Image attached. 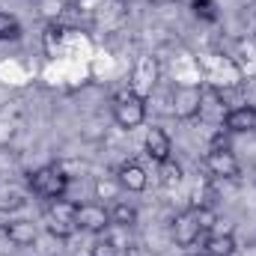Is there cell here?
Returning a JSON list of instances; mask_svg holds the SVG:
<instances>
[{"instance_id": "cell-17", "label": "cell", "mask_w": 256, "mask_h": 256, "mask_svg": "<svg viewBox=\"0 0 256 256\" xmlns=\"http://www.w3.org/2000/svg\"><path fill=\"white\" fill-rule=\"evenodd\" d=\"M92 256H128V248L122 242H116V238L110 236V230H108L104 238L92 244Z\"/></svg>"}, {"instance_id": "cell-15", "label": "cell", "mask_w": 256, "mask_h": 256, "mask_svg": "<svg viewBox=\"0 0 256 256\" xmlns=\"http://www.w3.org/2000/svg\"><path fill=\"white\" fill-rule=\"evenodd\" d=\"M110 224H114V226H122V230H131V226L137 224V208H134L131 202L116 200L114 208H110Z\"/></svg>"}, {"instance_id": "cell-8", "label": "cell", "mask_w": 256, "mask_h": 256, "mask_svg": "<svg viewBox=\"0 0 256 256\" xmlns=\"http://www.w3.org/2000/svg\"><path fill=\"white\" fill-rule=\"evenodd\" d=\"M200 236H202V230H200V220H196L194 208H185V212H179L173 218V238H176V244L194 248L200 242Z\"/></svg>"}, {"instance_id": "cell-12", "label": "cell", "mask_w": 256, "mask_h": 256, "mask_svg": "<svg viewBox=\"0 0 256 256\" xmlns=\"http://www.w3.org/2000/svg\"><path fill=\"white\" fill-rule=\"evenodd\" d=\"M3 236H6V242L15 244V248H30V244L39 238V230H36L33 220H9V224L3 226Z\"/></svg>"}, {"instance_id": "cell-19", "label": "cell", "mask_w": 256, "mask_h": 256, "mask_svg": "<svg viewBox=\"0 0 256 256\" xmlns=\"http://www.w3.org/2000/svg\"><path fill=\"white\" fill-rule=\"evenodd\" d=\"M18 36H21L18 18L9 15V12H0V42H12V39H18Z\"/></svg>"}, {"instance_id": "cell-9", "label": "cell", "mask_w": 256, "mask_h": 256, "mask_svg": "<svg viewBox=\"0 0 256 256\" xmlns=\"http://www.w3.org/2000/svg\"><path fill=\"white\" fill-rule=\"evenodd\" d=\"M143 149H146V155H149L155 164H161V161L173 158V140H170V134H167L164 128H158V126H152L149 131H146Z\"/></svg>"}, {"instance_id": "cell-3", "label": "cell", "mask_w": 256, "mask_h": 256, "mask_svg": "<svg viewBox=\"0 0 256 256\" xmlns=\"http://www.w3.org/2000/svg\"><path fill=\"white\" fill-rule=\"evenodd\" d=\"M78 206L68 200H51V206L45 208V226L54 238H72L78 232V220H74Z\"/></svg>"}, {"instance_id": "cell-20", "label": "cell", "mask_w": 256, "mask_h": 256, "mask_svg": "<svg viewBox=\"0 0 256 256\" xmlns=\"http://www.w3.org/2000/svg\"><path fill=\"white\" fill-rule=\"evenodd\" d=\"M194 214H196V220H200V230L208 236V232H212V226L218 224V212H214L212 206H196V208H194Z\"/></svg>"}, {"instance_id": "cell-22", "label": "cell", "mask_w": 256, "mask_h": 256, "mask_svg": "<svg viewBox=\"0 0 256 256\" xmlns=\"http://www.w3.org/2000/svg\"><path fill=\"white\" fill-rule=\"evenodd\" d=\"M185 256H196V254H185Z\"/></svg>"}, {"instance_id": "cell-5", "label": "cell", "mask_w": 256, "mask_h": 256, "mask_svg": "<svg viewBox=\"0 0 256 256\" xmlns=\"http://www.w3.org/2000/svg\"><path fill=\"white\" fill-rule=\"evenodd\" d=\"M78 230L92 232V236H104L114 224H110V208H104V202H80L74 212Z\"/></svg>"}, {"instance_id": "cell-10", "label": "cell", "mask_w": 256, "mask_h": 256, "mask_svg": "<svg viewBox=\"0 0 256 256\" xmlns=\"http://www.w3.org/2000/svg\"><path fill=\"white\" fill-rule=\"evenodd\" d=\"M224 128H226L230 134H254L256 131V108L254 104H242V108L226 110Z\"/></svg>"}, {"instance_id": "cell-14", "label": "cell", "mask_w": 256, "mask_h": 256, "mask_svg": "<svg viewBox=\"0 0 256 256\" xmlns=\"http://www.w3.org/2000/svg\"><path fill=\"white\" fill-rule=\"evenodd\" d=\"M236 254V236H206L200 256H232Z\"/></svg>"}, {"instance_id": "cell-1", "label": "cell", "mask_w": 256, "mask_h": 256, "mask_svg": "<svg viewBox=\"0 0 256 256\" xmlns=\"http://www.w3.org/2000/svg\"><path fill=\"white\" fill-rule=\"evenodd\" d=\"M27 185L30 191L42 200H63L68 191V176H66L63 167L57 164H48V167H39L27 176Z\"/></svg>"}, {"instance_id": "cell-2", "label": "cell", "mask_w": 256, "mask_h": 256, "mask_svg": "<svg viewBox=\"0 0 256 256\" xmlns=\"http://www.w3.org/2000/svg\"><path fill=\"white\" fill-rule=\"evenodd\" d=\"M110 108H114V120H116V126L126 128V131L140 128L143 126V120H146V98L137 96L134 90H122V92H116Z\"/></svg>"}, {"instance_id": "cell-13", "label": "cell", "mask_w": 256, "mask_h": 256, "mask_svg": "<svg viewBox=\"0 0 256 256\" xmlns=\"http://www.w3.org/2000/svg\"><path fill=\"white\" fill-rule=\"evenodd\" d=\"M27 206V191L18 188L15 182H0V212H18Z\"/></svg>"}, {"instance_id": "cell-18", "label": "cell", "mask_w": 256, "mask_h": 256, "mask_svg": "<svg viewBox=\"0 0 256 256\" xmlns=\"http://www.w3.org/2000/svg\"><path fill=\"white\" fill-rule=\"evenodd\" d=\"M120 194H122V185L116 182V176H104V179L96 182V196L98 200H120Z\"/></svg>"}, {"instance_id": "cell-6", "label": "cell", "mask_w": 256, "mask_h": 256, "mask_svg": "<svg viewBox=\"0 0 256 256\" xmlns=\"http://www.w3.org/2000/svg\"><path fill=\"white\" fill-rule=\"evenodd\" d=\"M206 167L218 182H236L242 176V164L232 155V149H208L206 152Z\"/></svg>"}, {"instance_id": "cell-7", "label": "cell", "mask_w": 256, "mask_h": 256, "mask_svg": "<svg viewBox=\"0 0 256 256\" xmlns=\"http://www.w3.org/2000/svg\"><path fill=\"white\" fill-rule=\"evenodd\" d=\"M155 84H158V60L155 57H140L137 66H134V74H131V86L128 90H134L137 96L146 98L155 90Z\"/></svg>"}, {"instance_id": "cell-21", "label": "cell", "mask_w": 256, "mask_h": 256, "mask_svg": "<svg viewBox=\"0 0 256 256\" xmlns=\"http://www.w3.org/2000/svg\"><path fill=\"white\" fill-rule=\"evenodd\" d=\"M194 15L202 21H218V3L214 0H191Z\"/></svg>"}, {"instance_id": "cell-4", "label": "cell", "mask_w": 256, "mask_h": 256, "mask_svg": "<svg viewBox=\"0 0 256 256\" xmlns=\"http://www.w3.org/2000/svg\"><path fill=\"white\" fill-rule=\"evenodd\" d=\"M206 90L200 84H176L173 86V116L176 120H194L202 110Z\"/></svg>"}, {"instance_id": "cell-11", "label": "cell", "mask_w": 256, "mask_h": 256, "mask_svg": "<svg viewBox=\"0 0 256 256\" xmlns=\"http://www.w3.org/2000/svg\"><path fill=\"white\" fill-rule=\"evenodd\" d=\"M116 182L122 185V191L140 194V191H146L149 176H146V170H143L137 161H126V164H120V170H116Z\"/></svg>"}, {"instance_id": "cell-16", "label": "cell", "mask_w": 256, "mask_h": 256, "mask_svg": "<svg viewBox=\"0 0 256 256\" xmlns=\"http://www.w3.org/2000/svg\"><path fill=\"white\" fill-rule=\"evenodd\" d=\"M158 182H161L164 188H176V185L182 182V164H179L176 158L161 161V164H158Z\"/></svg>"}]
</instances>
